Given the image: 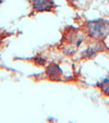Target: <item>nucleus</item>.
I'll use <instances>...</instances> for the list:
<instances>
[{"mask_svg":"<svg viewBox=\"0 0 109 123\" xmlns=\"http://www.w3.org/2000/svg\"><path fill=\"white\" fill-rule=\"evenodd\" d=\"M34 62L38 66H44L45 63H46V60L43 57L36 56L34 57Z\"/></svg>","mask_w":109,"mask_h":123,"instance_id":"nucleus-6","label":"nucleus"},{"mask_svg":"<svg viewBox=\"0 0 109 123\" xmlns=\"http://www.w3.org/2000/svg\"><path fill=\"white\" fill-rule=\"evenodd\" d=\"M103 49V48L100 44L95 45V46H90L83 53V57H85V58H93L98 54L99 51H102Z\"/></svg>","mask_w":109,"mask_h":123,"instance_id":"nucleus-4","label":"nucleus"},{"mask_svg":"<svg viewBox=\"0 0 109 123\" xmlns=\"http://www.w3.org/2000/svg\"><path fill=\"white\" fill-rule=\"evenodd\" d=\"M85 28L90 38L103 40L109 35V21L103 18L91 20L86 22Z\"/></svg>","mask_w":109,"mask_h":123,"instance_id":"nucleus-1","label":"nucleus"},{"mask_svg":"<svg viewBox=\"0 0 109 123\" xmlns=\"http://www.w3.org/2000/svg\"><path fill=\"white\" fill-rule=\"evenodd\" d=\"M34 11L38 12H52L55 7L53 0H30Z\"/></svg>","mask_w":109,"mask_h":123,"instance_id":"nucleus-2","label":"nucleus"},{"mask_svg":"<svg viewBox=\"0 0 109 123\" xmlns=\"http://www.w3.org/2000/svg\"><path fill=\"white\" fill-rule=\"evenodd\" d=\"M46 74L51 80H57L60 79V76L62 75V70L57 64L53 63V64H50L47 67Z\"/></svg>","mask_w":109,"mask_h":123,"instance_id":"nucleus-3","label":"nucleus"},{"mask_svg":"<svg viewBox=\"0 0 109 123\" xmlns=\"http://www.w3.org/2000/svg\"><path fill=\"white\" fill-rule=\"evenodd\" d=\"M1 38L2 37H1V35H0V42H1Z\"/></svg>","mask_w":109,"mask_h":123,"instance_id":"nucleus-7","label":"nucleus"},{"mask_svg":"<svg viewBox=\"0 0 109 123\" xmlns=\"http://www.w3.org/2000/svg\"><path fill=\"white\" fill-rule=\"evenodd\" d=\"M97 86L99 88L101 92L105 96L109 97V76L106 77L102 81L98 82L97 84Z\"/></svg>","mask_w":109,"mask_h":123,"instance_id":"nucleus-5","label":"nucleus"}]
</instances>
